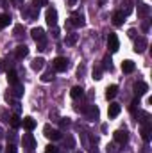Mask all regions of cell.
I'll list each match as a JSON object with an SVG mask.
<instances>
[{"label": "cell", "mask_w": 152, "mask_h": 153, "mask_svg": "<svg viewBox=\"0 0 152 153\" xmlns=\"http://www.w3.org/2000/svg\"><path fill=\"white\" fill-rule=\"evenodd\" d=\"M116 94H118V87H116V85H109V87H108V91H106V96H108V100L114 98Z\"/></svg>", "instance_id": "obj_24"}, {"label": "cell", "mask_w": 152, "mask_h": 153, "mask_svg": "<svg viewBox=\"0 0 152 153\" xmlns=\"http://www.w3.org/2000/svg\"><path fill=\"white\" fill-rule=\"evenodd\" d=\"M150 123H149V125H143V126H141V137H143V139H145V141H147V143H149V141H150Z\"/></svg>", "instance_id": "obj_20"}, {"label": "cell", "mask_w": 152, "mask_h": 153, "mask_svg": "<svg viewBox=\"0 0 152 153\" xmlns=\"http://www.w3.org/2000/svg\"><path fill=\"white\" fill-rule=\"evenodd\" d=\"M41 80H43V82H50V80H54V73H52V71H47L45 75L41 76Z\"/></svg>", "instance_id": "obj_29"}, {"label": "cell", "mask_w": 152, "mask_h": 153, "mask_svg": "<svg viewBox=\"0 0 152 153\" xmlns=\"http://www.w3.org/2000/svg\"><path fill=\"white\" fill-rule=\"evenodd\" d=\"M122 70H123V73H132L134 71V62L132 61H123L122 62Z\"/></svg>", "instance_id": "obj_19"}, {"label": "cell", "mask_w": 152, "mask_h": 153, "mask_svg": "<svg viewBox=\"0 0 152 153\" xmlns=\"http://www.w3.org/2000/svg\"><path fill=\"white\" fill-rule=\"evenodd\" d=\"M149 14H150V7L147 4H140L138 5V16L140 18H147Z\"/></svg>", "instance_id": "obj_12"}, {"label": "cell", "mask_w": 152, "mask_h": 153, "mask_svg": "<svg viewBox=\"0 0 152 153\" xmlns=\"http://www.w3.org/2000/svg\"><path fill=\"white\" fill-rule=\"evenodd\" d=\"M68 4H70V5H75V4H77V0H68Z\"/></svg>", "instance_id": "obj_39"}, {"label": "cell", "mask_w": 152, "mask_h": 153, "mask_svg": "<svg viewBox=\"0 0 152 153\" xmlns=\"http://www.w3.org/2000/svg\"><path fill=\"white\" fill-rule=\"evenodd\" d=\"M45 153H57V148L52 146V144H48V146L45 148Z\"/></svg>", "instance_id": "obj_31"}, {"label": "cell", "mask_w": 152, "mask_h": 153, "mask_svg": "<svg viewBox=\"0 0 152 153\" xmlns=\"http://www.w3.org/2000/svg\"><path fill=\"white\" fill-rule=\"evenodd\" d=\"M22 125H23V128L25 130H34V126H36V121L31 117V116H27V117H23V121H22Z\"/></svg>", "instance_id": "obj_14"}, {"label": "cell", "mask_w": 152, "mask_h": 153, "mask_svg": "<svg viewBox=\"0 0 152 153\" xmlns=\"http://www.w3.org/2000/svg\"><path fill=\"white\" fill-rule=\"evenodd\" d=\"M114 141L118 143V144H125L127 141H129V134H127V130H116L113 134Z\"/></svg>", "instance_id": "obj_4"}, {"label": "cell", "mask_w": 152, "mask_h": 153, "mask_svg": "<svg viewBox=\"0 0 152 153\" xmlns=\"http://www.w3.org/2000/svg\"><path fill=\"white\" fill-rule=\"evenodd\" d=\"M7 80H9V84H11V85H14V84H18V73H16L14 70H11V71H7Z\"/></svg>", "instance_id": "obj_21"}, {"label": "cell", "mask_w": 152, "mask_h": 153, "mask_svg": "<svg viewBox=\"0 0 152 153\" xmlns=\"http://www.w3.org/2000/svg\"><path fill=\"white\" fill-rule=\"evenodd\" d=\"M43 130H45V135H47L48 139H52V141H57V139H61V132H59V130H52L48 125H47Z\"/></svg>", "instance_id": "obj_6"}, {"label": "cell", "mask_w": 152, "mask_h": 153, "mask_svg": "<svg viewBox=\"0 0 152 153\" xmlns=\"http://www.w3.org/2000/svg\"><path fill=\"white\" fill-rule=\"evenodd\" d=\"M70 94H72V98H81V96H84V89H82V87H81V85H75V87H74V89H72V93H70Z\"/></svg>", "instance_id": "obj_23"}, {"label": "cell", "mask_w": 152, "mask_h": 153, "mask_svg": "<svg viewBox=\"0 0 152 153\" xmlns=\"http://www.w3.org/2000/svg\"><path fill=\"white\" fill-rule=\"evenodd\" d=\"M147 91H149V85H147L145 82H136V84H134V93H136L138 96L145 94Z\"/></svg>", "instance_id": "obj_10"}, {"label": "cell", "mask_w": 152, "mask_h": 153, "mask_svg": "<svg viewBox=\"0 0 152 153\" xmlns=\"http://www.w3.org/2000/svg\"><path fill=\"white\" fill-rule=\"evenodd\" d=\"M9 23H11V16L9 14H0V30L5 29Z\"/></svg>", "instance_id": "obj_22"}, {"label": "cell", "mask_w": 152, "mask_h": 153, "mask_svg": "<svg viewBox=\"0 0 152 153\" xmlns=\"http://www.w3.org/2000/svg\"><path fill=\"white\" fill-rule=\"evenodd\" d=\"M120 103H109V109H108V114L109 117H116V116L120 114Z\"/></svg>", "instance_id": "obj_17"}, {"label": "cell", "mask_w": 152, "mask_h": 153, "mask_svg": "<svg viewBox=\"0 0 152 153\" xmlns=\"http://www.w3.org/2000/svg\"><path fill=\"white\" fill-rule=\"evenodd\" d=\"M23 146L29 148V150H34L36 148V139L32 137V134H25L23 135Z\"/></svg>", "instance_id": "obj_9"}, {"label": "cell", "mask_w": 152, "mask_h": 153, "mask_svg": "<svg viewBox=\"0 0 152 153\" xmlns=\"http://www.w3.org/2000/svg\"><path fill=\"white\" fill-rule=\"evenodd\" d=\"M123 22H125V16H123L120 11H116V13L113 14V25L120 27V25H123Z\"/></svg>", "instance_id": "obj_18"}, {"label": "cell", "mask_w": 152, "mask_h": 153, "mask_svg": "<svg viewBox=\"0 0 152 153\" xmlns=\"http://www.w3.org/2000/svg\"><path fill=\"white\" fill-rule=\"evenodd\" d=\"M31 36H32V39L34 41H45V30L41 29V27H34L32 30H31Z\"/></svg>", "instance_id": "obj_7"}, {"label": "cell", "mask_w": 152, "mask_h": 153, "mask_svg": "<svg viewBox=\"0 0 152 153\" xmlns=\"http://www.w3.org/2000/svg\"><path fill=\"white\" fill-rule=\"evenodd\" d=\"M104 68H106V70H108V68L111 70V59H109V57H104Z\"/></svg>", "instance_id": "obj_34"}, {"label": "cell", "mask_w": 152, "mask_h": 153, "mask_svg": "<svg viewBox=\"0 0 152 153\" xmlns=\"http://www.w3.org/2000/svg\"><path fill=\"white\" fill-rule=\"evenodd\" d=\"M9 121H11V126H13V128H18V126L22 125V121H20V117H18L16 114H14V116H11V117H9Z\"/></svg>", "instance_id": "obj_26"}, {"label": "cell", "mask_w": 152, "mask_h": 153, "mask_svg": "<svg viewBox=\"0 0 152 153\" xmlns=\"http://www.w3.org/2000/svg\"><path fill=\"white\" fill-rule=\"evenodd\" d=\"M7 153H18L16 152V146H14V144H9V146H7Z\"/></svg>", "instance_id": "obj_35"}, {"label": "cell", "mask_w": 152, "mask_h": 153, "mask_svg": "<svg viewBox=\"0 0 152 153\" xmlns=\"http://www.w3.org/2000/svg\"><path fill=\"white\" fill-rule=\"evenodd\" d=\"M52 64H54V70H56V71H66V68H68V59H65V57H56Z\"/></svg>", "instance_id": "obj_2"}, {"label": "cell", "mask_w": 152, "mask_h": 153, "mask_svg": "<svg viewBox=\"0 0 152 153\" xmlns=\"http://www.w3.org/2000/svg\"><path fill=\"white\" fill-rule=\"evenodd\" d=\"M61 125H63V126H68V125H70V121H68V119H63V121H61Z\"/></svg>", "instance_id": "obj_37"}, {"label": "cell", "mask_w": 152, "mask_h": 153, "mask_svg": "<svg viewBox=\"0 0 152 153\" xmlns=\"http://www.w3.org/2000/svg\"><path fill=\"white\" fill-rule=\"evenodd\" d=\"M43 66H45V59H43V57H36V59L32 61V64H31V68H32L34 71H41Z\"/></svg>", "instance_id": "obj_16"}, {"label": "cell", "mask_w": 152, "mask_h": 153, "mask_svg": "<svg viewBox=\"0 0 152 153\" xmlns=\"http://www.w3.org/2000/svg\"><path fill=\"white\" fill-rule=\"evenodd\" d=\"M86 116H88V119H99V107H95V105H90L88 107V111H86Z\"/></svg>", "instance_id": "obj_15"}, {"label": "cell", "mask_w": 152, "mask_h": 153, "mask_svg": "<svg viewBox=\"0 0 152 153\" xmlns=\"http://www.w3.org/2000/svg\"><path fill=\"white\" fill-rule=\"evenodd\" d=\"M108 153H116V144H109L108 146Z\"/></svg>", "instance_id": "obj_36"}, {"label": "cell", "mask_w": 152, "mask_h": 153, "mask_svg": "<svg viewBox=\"0 0 152 153\" xmlns=\"http://www.w3.org/2000/svg\"><path fill=\"white\" fill-rule=\"evenodd\" d=\"M5 62H7V61H0V71H2L4 68H5Z\"/></svg>", "instance_id": "obj_38"}, {"label": "cell", "mask_w": 152, "mask_h": 153, "mask_svg": "<svg viewBox=\"0 0 152 153\" xmlns=\"http://www.w3.org/2000/svg\"><path fill=\"white\" fill-rule=\"evenodd\" d=\"M13 93H14V96H22L23 94V85L18 82V84H14L13 85Z\"/></svg>", "instance_id": "obj_25"}, {"label": "cell", "mask_w": 152, "mask_h": 153, "mask_svg": "<svg viewBox=\"0 0 152 153\" xmlns=\"http://www.w3.org/2000/svg\"><path fill=\"white\" fill-rule=\"evenodd\" d=\"M0 152H2V146H0Z\"/></svg>", "instance_id": "obj_42"}, {"label": "cell", "mask_w": 152, "mask_h": 153, "mask_svg": "<svg viewBox=\"0 0 152 153\" xmlns=\"http://www.w3.org/2000/svg\"><path fill=\"white\" fill-rule=\"evenodd\" d=\"M77 39H79V36H77V34H68V38H66V41H65V43H66L68 46H72V45H75V43H77Z\"/></svg>", "instance_id": "obj_27"}, {"label": "cell", "mask_w": 152, "mask_h": 153, "mask_svg": "<svg viewBox=\"0 0 152 153\" xmlns=\"http://www.w3.org/2000/svg\"><path fill=\"white\" fill-rule=\"evenodd\" d=\"M102 70H100V68H97V70H95V71H93V78H97V80H99V78H102Z\"/></svg>", "instance_id": "obj_32"}, {"label": "cell", "mask_w": 152, "mask_h": 153, "mask_svg": "<svg viewBox=\"0 0 152 153\" xmlns=\"http://www.w3.org/2000/svg\"><path fill=\"white\" fill-rule=\"evenodd\" d=\"M123 16H129L131 13H132V2L131 0H123L122 2V11H120Z\"/></svg>", "instance_id": "obj_11"}, {"label": "cell", "mask_w": 152, "mask_h": 153, "mask_svg": "<svg viewBox=\"0 0 152 153\" xmlns=\"http://www.w3.org/2000/svg\"><path fill=\"white\" fill-rule=\"evenodd\" d=\"M145 48H147V39L145 38H138L136 39V43H134V52H136V53H143Z\"/></svg>", "instance_id": "obj_8"}, {"label": "cell", "mask_w": 152, "mask_h": 153, "mask_svg": "<svg viewBox=\"0 0 152 153\" xmlns=\"http://www.w3.org/2000/svg\"><path fill=\"white\" fill-rule=\"evenodd\" d=\"M140 117H141V119H140L141 125H149V123H150V116L147 114V112H140Z\"/></svg>", "instance_id": "obj_28"}, {"label": "cell", "mask_w": 152, "mask_h": 153, "mask_svg": "<svg viewBox=\"0 0 152 153\" xmlns=\"http://www.w3.org/2000/svg\"><path fill=\"white\" fill-rule=\"evenodd\" d=\"M91 153H99V152H97V150H95V152H91Z\"/></svg>", "instance_id": "obj_40"}, {"label": "cell", "mask_w": 152, "mask_h": 153, "mask_svg": "<svg viewBox=\"0 0 152 153\" xmlns=\"http://www.w3.org/2000/svg\"><path fill=\"white\" fill-rule=\"evenodd\" d=\"M22 30H23V27L22 25H16L14 27V36H22Z\"/></svg>", "instance_id": "obj_33"}, {"label": "cell", "mask_w": 152, "mask_h": 153, "mask_svg": "<svg viewBox=\"0 0 152 153\" xmlns=\"http://www.w3.org/2000/svg\"><path fill=\"white\" fill-rule=\"evenodd\" d=\"M41 5H47V0H32V7H41Z\"/></svg>", "instance_id": "obj_30"}, {"label": "cell", "mask_w": 152, "mask_h": 153, "mask_svg": "<svg viewBox=\"0 0 152 153\" xmlns=\"http://www.w3.org/2000/svg\"><path fill=\"white\" fill-rule=\"evenodd\" d=\"M27 53H29V48H27L25 45H20V46H16V52H14L16 59H23V57H27Z\"/></svg>", "instance_id": "obj_13"}, {"label": "cell", "mask_w": 152, "mask_h": 153, "mask_svg": "<svg viewBox=\"0 0 152 153\" xmlns=\"http://www.w3.org/2000/svg\"><path fill=\"white\" fill-rule=\"evenodd\" d=\"M108 48L111 50V52H118V48H120V41H118V36L116 34H109L108 36Z\"/></svg>", "instance_id": "obj_3"}, {"label": "cell", "mask_w": 152, "mask_h": 153, "mask_svg": "<svg viewBox=\"0 0 152 153\" xmlns=\"http://www.w3.org/2000/svg\"><path fill=\"white\" fill-rule=\"evenodd\" d=\"M47 23L50 27H56L57 25V11L56 9H48L47 11Z\"/></svg>", "instance_id": "obj_5"}, {"label": "cell", "mask_w": 152, "mask_h": 153, "mask_svg": "<svg viewBox=\"0 0 152 153\" xmlns=\"http://www.w3.org/2000/svg\"><path fill=\"white\" fill-rule=\"evenodd\" d=\"M14 2H22V0H14Z\"/></svg>", "instance_id": "obj_41"}, {"label": "cell", "mask_w": 152, "mask_h": 153, "mask_svg": "<svg viewBox=\"0 0 152 153\" xmlns=\"http://www.w3.org/2000/svg\"><path fill=\"white\" fill-rule=\"evenodd\" d=\"M70 25H75V27H84L86 25V20H84V14L82 13H72V16H70Z\"/></svg>", "instance_id": "obj_1"}]
</instances>
